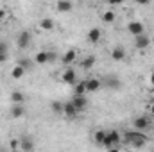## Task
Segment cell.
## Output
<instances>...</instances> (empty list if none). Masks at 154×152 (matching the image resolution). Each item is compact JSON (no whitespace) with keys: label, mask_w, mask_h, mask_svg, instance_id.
Masks as SVG:
<instances>
[{"label":"cell","mask_w":154,"mask_h":152,"mask_svg":"<svg viewBox=\"0 0 154 152\" xmlns=\"http://www.w3.org/2000/svg\"><path fill=\"white\" fill-rule=\"evenodd\" d=\"M124 138H125V141H127L129 145H133V147H136V149L143 147L145 141H147V136H145L142 131H138V129H134V131H127V132L124 134Z\"/></svg>","instance_id":"1"},{"label":"cell","mask_w":154,"mask_h":152,"mask_svg":"<svg viewBox=\"0 0 154 152\" xmlns=\"http://www.w3.org/2000/svg\"><path fill=\"white\" fill-rule=\"evenodd\" d=\"M120 143V132L118 131H108L106 132V138L102 141V147L109 149V150H115V147Z\"/></svg>","instance_id":"2"},{"label":"cell","mask_w":154,"mask_h":152,"mask_svg":"<svg viewBox=\"0 0 154 152\" xmlns=\"http://www.w3.org/2000/svg\"><path fill=\"white\" fill-rule=\"evenodd\" d=\"M151 43H152V39L149 38V36H145V34H138V36H134V47H136L138 50H145V48H149Z\"/></svg>","instance_id":"3"},{"label":"cell","mask_w":154,"mask_h":152,"mask_svg":"<svg viewBox=\"0 0 154 152\" xmlns=\"http://www.w3.org/2000/svg\"><path fill=\"white\" fill-rule=\"evenodd\" d=\"M127 31L133 34V36H138V34H143V23L138 22V20H133L127 23Z\"/></svg>","instance_id":"4"},{"label":"cell","mask_w":154,"mask_h":152,"mask_svg":"<svg viewBox=\"0 0 154 152\" xmlns=\"http://www.w3.org/2000/svg\"><path fill=\"white\" fill-rule=\"evenodd\" d=\"M133 125H134V129H138V131H145V129L151 127V122H149L147 116H138V118H134Z\"/></svg>","instance_id":"5"},{"label":"cell","mask_w":154,"mask_h":152,"mask_svg":"<svg viewBox=\"0 0 154 152\" xmlns=\"http://www.w3.org/2000/svg\"><path fill=\"white\" fill-rule=\"evenodd\" d=\"M16 43H18V48H27L29 43H31V32H29V31L20 32V34H18V39H16Z\"/></svg>","instance_id":"6"},{"label":"cell","mask_w":154,"mask_h":152,"mask_svg":"<svg viewBox=\"0 0 154 152\" xmlns=\"http://www.w3.org/2000/svg\"><path fill=\"white\" fill-rule=\"evenodd\" d=\"M61 81H63L65 84H74V82L77 81L75 70H72V68H66V70L61 74Z\"/></svg>","instance_id":"7"},{"label":"cell","mask_w":154,"mask_h":152,"mask_svg":"<svg viewBox=\"0 0 154 152\" xmlns=\"http://www.w3.org/2000/svg\"><path fill=\"white\" fill-rule=\"evenodd\" d=\"M72 102H74V106H75V109L79 111V113H81V111H84V109L88 108V100H86V97H84V95H75Z\"/></svg>","instance_id":"8"},{"label":"cell","mask_w":154,"mask_h":152,"mask_svg":"<svg viewBox=\"0 0 154 152\" xmlns=\"http://www.w3.org/2000/svg\"><path fill=\"white\" fill-rule=\"evenodd\" d=\"M77 113H79V111L75 109V106H74V102H72V100L63 104V114H65V116L74 118V116H77Z\"/></svg>","instance_id":"9"},{"label":"cell","mask_w":154,"mask_h":152,"mask_svg":"<svg viewBox=\"0 0 154 152\" xmlns=\"http://www.w3.org/2000/svg\"><path fill=\"white\" fill-rule=\"evenodd\" d=\"M100 86H102V82L99 79H88L86 81V93H93V91L100 90Z\"/></svg>","instance_id":"10"},{"label":"cell","mask_w":154,"mask_h":152,"mask_svg":"<svg viewBox=\"0 0 154 152\" xmlns=\"http://www.w3.org/2000/svg\"><path fill=\"white\" fill-rule=\"evenodd\" d=\"M56 9H57L59 13H70V11L74 9V5H72V2H70V0H57Z\"/></svg>","instance_id":"11"},{"label":"cell","mask_w":154,"mask_h":152,"mask_svg":"<svg viewBox=\"0 0 154 152\" xmlns=\"http://www.w3.org/2000/svg\"><path fill=\"white\" fill-rule=\"evenodd\" d=\"M111 57H113V61H124V59H125V50H124V47H115V48L111 50Z\"/></svg>","instance_id":"12"},{"label":"cell","mask_w":154,"mask_h":152,"mask_svg":"<svg viewBox=\"0 0 154 152\" xmlns=\"http://www.w3.org/2000/svg\"><path fill=\"white\" fill-rule=\"evenodd\" d=\"M34 149V141L31 140V138H20V150H32Z\"/></svg>","instance_id":"13"},{"label":"cell","mask_w":154,"mask_h":152,"mask_svg":"<svg viewBox=\"0 0 154 152\" xmlns=\"http://www.w3.org/2000/svg\"><path fill=\"white\" fill-rule=\"evenodd\" d=\"M75 59H77V52L74 50V48L66 50V52H65V56H63V63H65V65H72Z\"/></svg>","instance_id":"14"},{"label":"cell","mask_w":154,"mask_h":152,"mask_svg":"<svg viewBox=\"0 0 154 152\" xmlns=\"http://www.w3.org/2000/svg\"><path fill=\"white\" fill-rule=\"evenodd\" d=\"M100 36H102L100 29L93 27V29H90V32H88V41H90V43H97V41L100 39Z\"/></svg>","instance_id":"15"},{"label":"cell","mask_w":154,"mask_h":152,"mask_svg":"<svg viewBox=\"0 0 154 152\" xmlns=\"http://www.w3.org/2000/svg\"><path fill=\"white\" fill-rule=\"evenodd\" d=\"M34 63H36V65H47V63H48V52H45V50L38 52V54L34 56Z\"/></svg>","instance_id":"16"},{"label":"cell","mask_w":154,"mask_h":152,"mask_svg":"<svg viewBox=\"0 0 154 152\" xmlns=\"http://www.w3.org/2000/svg\"><path fill=\"white\" fill-rule=\"evenodd\" d=\"M23 114H25V109H23L22 104H14V106L11 108V116H13V118H22Z\"/></svg>","instance_id":"17"},{"label":"cell","mask_w":154,"mask_h":152,"mask_svg":"<svg viewBox=\"0 0 154 152\" xmlns=\"http://www.w3.org/2000/svg\"><path fill=\"white\" fill-rule=\"evenodd\" d=\"M39 29H41V31H52V29H54V22H52L50 18H43V20L39 22Z\"/></svg>","instance_id":"18"},{"label":"cell","mask_w":154,"mask_h":152,"mask_svg":"<svg viewBox=\"0 0 154 152\" xmlns=\"http://www.w3.org/2000/svg\"><path fill=\"white\" fill-rule=\"evenodd\" d=\"M93 65H95V56H88V57H84V59L81 61V66H82L84 70H90Z\"/></svg>","instance_id":"19"},{"label":"cell","mask_w":154,"mask_h":152,"mask_svg":"<svg viewBox=\"0 0 154 152\" xmlns=\"http://www.w3.org/2000/svg\"><path fill=\"white\" fill-rule=\"evenodd\" d=\"M23 74H25V68L20 66V65H16V66L13 68V72H11V77H13V79H22Z\"/></svg>","instance_id":"20"},{"label":"cell","mask_w":154,"mask_h":152,"mask_svg":"<svg viewBox=\"0 0 154 152\" xmlns=\"http://www.w3.org/2000/svg\"><path fill=\"white\" fill-rule=\"evenodd\" d=\"M74 93H75V95H86V81H79V82H77Z\"/></svg>","instance_id":"21"},{"label":"cell","mask_w":154,"mask_h":152,"mask_svg":"<svg viewBox=\"0 0 154 152\" xmlns=\"http://www.w3.org/2000/svg\"><path fill=\"white\" fill-rule=\"evenodd\" d=\"M23 99H25V97H23L22 91H13V93H11V100H13L14 104H23Z\"/></svg>","instance_id":"22"},{"label":"cell","mask_w":154,"mask_h":152,"mask_svg":"<svg viewBox=\"0 0 154 152\" xmlns=\"http://www.w3.org/2000/svg\"><path fill=\"white\" fill-rule=\"evenodd\" d=\"M106 86H109V88H113V90H118L122 84H120V81H118L116 77H108V79H106Z\"/></svg>","instance_id":"23"},{"label":"cell","mask_w":154,"mask_h":152,"mask_svg":"<svg viewBox=\"0 0 154 152\" xmlns=\"http://www.w3.org/2000/svg\"><path fill=\"white\" fill-rule=\"evenodd\" d=\"M50 109H52L56 114H63V102H59V100H54V102L50 104Z\"/></svg>","instance_id":"24"},{"label":"cell","mask_w":154,"mask_h":152,"mask_svg":"<svg viewBox=\"0 0 154 152\" xmlns=\"http://www.w3.org/2000/svg\"><path fill=\"white\" fill-rule=\"evenodd\" d=\"M104 138H106V131H95V132H93V140H95V143L102 145Z\"/></svg>","instance_id":"25"},{"label":"cell","mask_w":154,"mask_h":152,"mask_svg":"<svg viewBox=\"0 0 154 152\" xmlns=\"http://www.w3.org/2000/svg\"><path fill=\"white\" fill-rule=\"evenodd\" d=\"M115 13H113V11H106V13H104V14H102V22H104V23H113V22H115Z\"/></svg>","instance_id":"26"},{"label":"cell","mask_w":154,"mask_h":152,"mask_svg":"<svg viewBox=\"0 0 154 152\" xmlns=\"http://www.w3.org/2000/svg\"><path fill=\"white\" fill-rule=\"evenodd\" d=\"M18 65H20V66H23L25 70H29V68H32V66H34V61H31V59H27V57H22V59L18 61Z\"/></svg>","instance_id":"27"},{"label":"cell","mask_w":154,"mask_h":152,"mask_svg":"<svg viewBox=\"0 0 154 152\" xmlns=\"http://www.w3.org/2000/svg\"><path fill=\"white\" fill-rule=\"evenodd\" d=\"M0 52H2V54H7V43L0 41Z\"/></svg>","instance_id":"28"},{"label":"cell","mask_w":154,"mask_h":152,"mask_svg":"<svg viewBox=\"0 0 154 152\" xmlns=\"http://www.w3.org/2000/svg\"><path fill=\"white\" fill-rule=\"evenodd\" d=\"M108 4L109 5H120V4H124V0H108Z\"/></svg>","instance_id":"29"},{"label":"cell","mask_w":154,"mask_h":152,"mask_svg":"<svg viewBox=\"0 0 154 152\" xmlns=\"http://www.w3.org/2000/svg\"><path fill=\"white\" fill-rule=\"evenodd\" d=\"M7 61V54H2L0 52V63H5Z\"/></svg>","instance_id":"30"},{"label":"cell","mask_w":154,"mask_h":152,"mask_svg":"<svg viewBox=\"0 0 154 152\" xmlns=\"http://www.w3.org/2000/svg\"><path fill=\"white\" fill-rule=\"evenodd\" d=\"M54 59H56V54H54V52H48V63L54 61Z\"/></svg>","instance_id":"31"},{"label":"cell","mask_w":154,"mask_h":152,"mask_svg":"<svg viewBox=\"0 0 154 152\" xmlns=\"http://www.w3.org/2000/svg\"><path fill=\"white\" fill-rule=\"evenodd\" d=\"M4 18H5V9L0 7V20H4Z\"/></svg>","instance_id":"32"},{"label":"cell","mask_w":154,"mask_h":152,"mask_svg":"<svg viewBox=\"0 0 154 152\" xmlns=\"http://www.w3.org/2000/svg\"><path fill=\"white\" fill-rule=\"evenodd\" d=\"M138 4H142V5H147V4H151V0H136Z\"/></svg>","instance_id":"33"},{"label":"cell","mask_w":154,"mask_h":152,"mask_svg":"<svg viewBox=\"0 0 154 152\" xmlns=\"http://www.w3.org/2000/svg\"><path fill=\"white\" fill-rule=\"evenodd\" d=\"M149 82L154 86V72H151V75H149Z\"/></svg>","instance_id":"34"},{"label":"cell","mask_w":154,"mask_h":152,"mask_svg":"<svg viewBox=\"0 0 154 152\" xmlns=\"http://www.w3.org/2000/svg\"><path fill=\"white\" fill-rule=\"evenodd\" d=\"M149 111H151V114H154V102L149 106Z\"/></svg>","instance_id":"35"},{"label":"cell","mask_w":154,"mask_h":152,"mask_svg":"<svg viewBox=\"0 0 154 152\" xmlns=\"http://www.w3.org/2000/svg\"><path fill=\"white\" fill-rule=\"evenodd\" d=\"M88 2H91V0H88Z\"/></svg>","instance_id":"36"}]
</instances>
